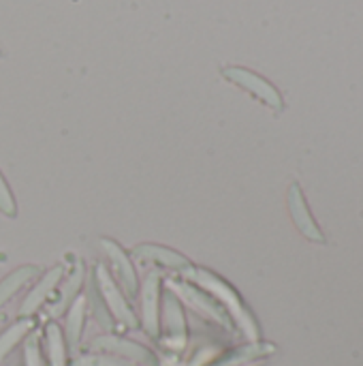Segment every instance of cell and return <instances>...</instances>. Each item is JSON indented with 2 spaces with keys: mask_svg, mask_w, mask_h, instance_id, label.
Listing matches in <instances>:
<instances>
[{
  "mask_svg": "<svg viewBox=\"0 0 363 366\" xmlns=\"http://www.w3.org/2000/svg\"><path fill=\"white\" fill-rule=\"evenodd\" d=\"M184 277L188 281H193L195 285H199L205 294H210L250 341L259 339V328H257L255 317L250 315V311L246 309V305L242 302L237 292L227 281H223L220 277H216L214 272H210L205 268H195V266Z\"/></svg>",
  "mask_w": 363,
  "mask_h": 366,
  "instance_id": "6da1fadb",
  "label": "cell"
},
{
  "mask_svg": "<svg viewBox=\"0 0 363 366\" xmlns=\"http://www.w3.org/2000/svg\"><path fill=\"white\" fill-rule=\"evenodd\" d=\"M92 281H94V287H96L101 300L105 302L109 315L113 317V322L122 324L124 328L135 330V328L139 326V320H137L135 311L131 309L128 300L124 298V294H122L118 281L111 277V272H109L103 264H98V266L94 268Z\"/></svg>",
  "mask_w": 363,
  "mask_h": 366,
  "instance_id": "7a4b0ae2",
  "label": "cell"
},
{
  "mask_svg": "<svg viewBox=\"0 0 363 366\" xmlns=\"http://www.w3.org/2000/svg\"><path fill=\"white\" fill-rule=\"evenodd\" d=\"M167 287H169V292H173L178 296L180 302H186L197 315L231 330V317L210 294L201 292L199 287L190 285L188 281H167Z\"/></svg>",
  "mask_w": 363,
  "mask_h": 366,
  "instance_id": "3957f363",
  "label": "cell"
},
{
  "mask_svg": "<svg viewBox=\"0 0 363 366\" xmlns=\"http://www.w3.org/2000/svg\"><path fill=\"white\" fill-rule=\"evenodd\" d=\"M163 326H165V339L163 345L169 352V356H178L186 350L188 345V332H186V317H184V309L182 302L178 300V296L173 292L167 290L165 298H163Z\"/></svg>",
  "mask_w": 363,
  "mask_h": 366,
  "instance_id": "277c9868",
  "label": "cell"
},
{
  "mask_svg": "<svg viewBox=\"0 0 363 366\" xmlns=\"http://www.w3.org/2000/svg\"><path fill=\"white\" fill-rule=\"evenodd\" d=\"M90 350H92V352L111 354V356L124 358V360L135 362V365H139V366L156 365V356H154L150 350H145L143 345H139V343H135V341H128V339L116 337V335H103V337H96V339L90 343Z\"/></svg>",
  "mask_w": 363,
  "mask_h": 366,
  "instance_id": "5b68a950",
  "label": "cell"
},
{
  "mask_svg": "<svg viewBox=\"0 0 363 366\" xmlns=\"http://www.w3.org/2000/svg\"><path fill=\"white\" fill-rule=\"evenodd\" d=\"M223 75H225L227 79H231L233 84L242 86L244 90H248L250 94H255L257 99H261L265 105L274 107L276 112H280V109L285 107L280 92H278L267 79H263L261 75H257V73H252V71H248V69H242V66L223 69Z\"/></svg>",
  "mask_w": 363,
  "mask_h": 366,
  "instance_id": "8992f818",
  "label": "cell"
},
{
  "mask_svg": "<svg viewBox=\"0 0 363 366\" xmlns=\"http://www.w3.org/2000/svg\"><path fill=\"white\" fill-rule=\"evenodd\" d=\"M160 274L150 272L141 285V326L148 337H160Z\"/></svg>",
  "mask_w": 363,
  "mask_h": 366,
  "instance_id": "52a82bcc",
  "label": "cell"
},
{
  "mask_svg": "<svg viewBox=\"0 0 363 366\" xmlns=\"http://www.w3.org/2000/svg\"><path fill=\"white\" fill-rule=\"evenodd\" d=\"M64 272H66L64 266H56V268L47 270V272L41 277V281L36 283V287H34V290L26 296V300L21 302L19 315H21V317H32V315H36V313L43 309V305L49 302L51 294H56L60 281L64 279Z\"/></svg>",
  "mask_w": 363,
  "mask_h": 366,
  "instance_id": "ba28073f",
  "label": "cell"
},
{
  "mask_svg": "<svg viewBox=\"0 0 363 366\" xmlns=\"http://www.w3.org/2000/svg\"><path fill=\"white\" fill-rule=\"evenodd\" d=\"M101 247H103L107 259L111 262V268H113L118 281L122 283L124 292H126L131 298H135L137 292H139V281H137V272H135V266H133L131 257L126 255V251H124L122 247H118V244H116L113 240H109V238H105V240L101 242Z\"/></svg>",
  "mask_w": 363,
  "mask_h": 366,
  "instance_id": "9c48e42d",
  "label": "cell"
},
{
  "mask_svg": "<svg viewBox=\"0 0 363 366\" xmlns=\"http://www.w3.org/2000/svg\"><path fill=\"white\" fill-rule=\"evenodd\" d=\"M133 253H135L139 259H143V262H154V264H160V266L171 268V270L182 272V274H186V272L193 268V264H190L184 255H180L178 251H171V249H167V247H158V244H139V247H135Z\"/></svg>",
  "mask_w": 363,
  "mask_h": 366,
  "instance_id": "30bf717a",
  "label": "cell"
},
{
  "mask_svg": "<svg viewBox=\"0 0 363 366\" xmlns=\"http://www.w3.org/2000/svg\"><path fill=\"white\" fill-rule=\"evenodd\" d=\"M289 208H291V214H293L295 225L300 227V232H302L306 238H310L312 242H325L323 234L319 232L315 219H312L310 212H308L306 199H304V195H302V191H300L297 184H293L291 191H289Z\"/></svg>",
  "mask_w": 363,
  "mask_h": 366,
  "instance_id": "8fae6325",
  "label": "cell"
},
{
  "mask_svg": "<svg viewBox=\"0 0 363 366\" xmlns=\"http://www.w3.org/2000/svg\"><path fill=\"white\" fill-rule=\"evenodd\" d=\"M81 285H83V266H81V262H79V259H75V268H73V270H71V274L66 277L64 285L60 287L58 298L49 305L47 315H49V317H60V315H62V313L73 305V300L79 296Z\"/></svg>",
  "mask_w": 363,
  "mask_h": 366,
  "instance_id": "7c38bea8",
  "label": "cell"
},
{
  "mask_svg": "<svg viewBox=\"0 0 363 366\" xmlns=\"http://www.w3.org/2000/svg\"><path fill=\"white\" fill-rule=\"evenodd\" d=\"M86 307H88V298L77 296L73 300V305L66 309V330H64V341L66 347H71L73 352L79 347L81 343V335H83V322H86Z\"/></svg>",
  "mask_w": 363,
  "mask_h": 366,
  "instance_id": "4fadbf2b",
  "label": "cell"
},
{
  "mask_svg": "<svg viewBox=\"0 0 363 366\" xmlns=\"http://www.w3.org/2000/svg\"><path fill=\"white\" fill-rule=\"evenodd\" d=\"M45 366H68V347L64 341V332L56 322L45 326Z\"/></svg>",
  "mask_w": 363,
  "mask_h": 366,
  "instance_id": "5bb4252c",
  "label": "cell"
},
{
  "mask_svg": "<svg viewBox=\"0 0 363 366\" xmlns=\"http://www.w3.org/2000/svg\"><path fill=\"white\" fill-rule=\"evenodd\" d=\"M34 330V320L32 317H21L15 324H11L6 330L0 332V365L4 362V358Z\"/></svg>",
  "mask_w": 363,
  "mask_h": 366,
  "instance_id": "9a60e30c",
  "label": "cell"
},
{
  "mask_svg": "<svg viewBox=\"0 0 363 366\" xmlns=\"http://www.w3.org/2000/svg\"><path fill=\"white\" fill-rule=\"evenodd\" d=\"M36 274H39V268H36V266H21V268L13 270L11 274H6V277L0 281V309L17 294L28 281H32Z\"/></svg>",
  "mask_w": 363,
  "mask_h": 366,
  "instance_id": "2e32d148",
  "label": "cell"
},
{
  "mask_svg": "<svg viewBox=\"0 0 363 366\" xmlns=\"http://www.w3.org/2000/svg\"><path fill=\"white\" fill-rule=\"evenodd\" d=\"M88 305L92 307V311H94V317H96V322L103 326V328H107V330H111L113 328V317L109 315V311H107V307H105V302L101 300V296H98V292H96V287H94V281H92V277H90V292H88Z\"/></svg>",
  "mask_w": 363,
  "mask_h": 366,
  "instance_id": "e0dca14e",
  "label": "cell"
},
{
  "mask_svg": "<svg viewBox=\"0 0 363 366\" xmlns=\"http://www.w3.org/2000/svg\"><path fill=\"white\" fill-rule=\"evenodd\" d=\"M73 366H139L135 362H128L124 358H118V356H111V354H103V352H92V354H86L81 358H77Z\"/></svg>",
  "mask_w": 363,
  "mask_h": 366,
  "instance_id": "ac0fdd59",
  "label": "cell"
},
{
  "mask_svg": "<svg viewBox=\"0 0 363 366\" xmlns=\"http://www.w3.org/2000/svg\"><path fill=\"white\" fill-rule=\"evenodd\" d=\"M24 356H26V366H45V358L41 352V339L39 332L32 330L26 339H24Z\"/></svg>",
  "mask_w": 363,
  "mask_h": 366,
  "instance_id": "d6986e66",
  "label": "cell"
},
{
  "mask_svg": "<svg viewBox=\"0 0 363 366\" xmlns=\"http://www.w3.org/2000/svg\"><path fill=\"white\" fill-rule=\"evenodd\" d=\"M0 210L6 214V217H15L17 214V204H15V197L6 184V180L2 178L0 174Z\"/></svg>",
  "mask_w": 363,
  "mask_h": 366,
  "instance_id": "ffe728a7",
  "label": "cell"
}]
</instances>
